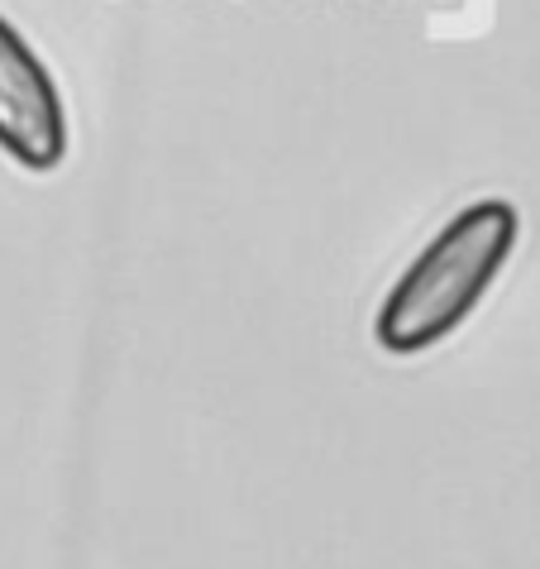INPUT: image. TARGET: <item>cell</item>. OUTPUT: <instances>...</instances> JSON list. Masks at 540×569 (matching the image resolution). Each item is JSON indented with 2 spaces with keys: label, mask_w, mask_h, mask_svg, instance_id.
<instances>
[{
  "label": "cell",
  "mask_w": 540,
  "mask_h": 569,
  "mask_svg": "<svg viewBox=\"0 0 540 569\" xmlns=\"http://www.w3.org/2000/svg\"><path fill=\"white\" fill-rule=\"evenodd\" d=\"M512 244L517 211L507 201H479V207L459 211L388 292L373 326L378 345L388 355H417L426 345L444 340L479 307L488 282L502 273Z\"/></svg>",
  "instance_id": "1"
},
{
  "label": "cell",
  "mask_w": 540,
  "mask_h": 569,
  "mask_svg": "<svg viewBox=\"0 0 540 569\" xmlns=\"http://www.w3.org/2000/svg\"><path fill=\"white\" fill-rule=\"evenodd\" d=\"M0 149L34 172L58 168L68 149V120L53 77L6 20H0Z\"/></svg>",
  "instance_id": "2"
}]
</instances>
